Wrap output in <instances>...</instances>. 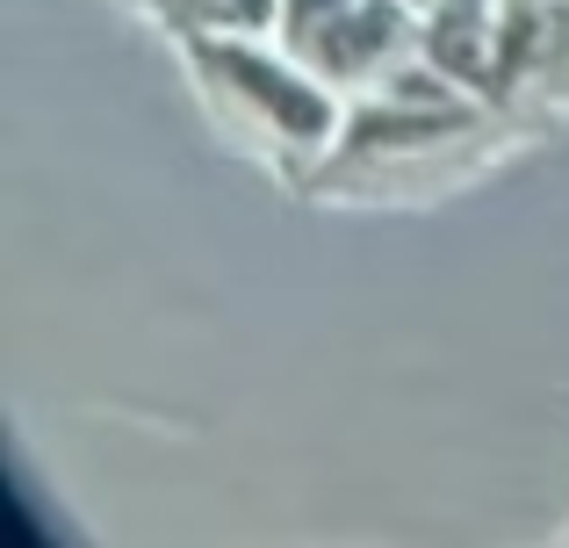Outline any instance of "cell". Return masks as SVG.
Wrapping results in <instances>:
<instances>
[{"label": "cell", "instance_id": "cell-1", "mask_svg": "<svg viewBox=\"0 0 569 548\" xmlns=\"http://www.w3.org/2000/svg\"><path fill=\"white\" fill-rule=\"evenodd\" d=\"M382 37H389V14H382V0H376V8H347V14H332V29L318 37V51L332 58L339 72H361V58L376 51Z\"/></svg>", "mask_w": 569, "mask_h": 548}, {"label": "cell", "instance_id": "cell-2", "mask_svg": "<svg viewBox=\"0 0 569 548\" xmlns=\"http://www.w3.org/2000/svg\"><path fill=\"white\" fill-rule=\"evenodd\" d=\"M202 14H217V22H238V29H260L267 22V0H194Z\"/></svg>", "mask_w": 569, "mask_h": 548}, {"label": "cell", "instance_id": "cell-3", "mask_svg": "<svg viewBox=\"0 0 569 548\" xmlns=\"http://www.w3.org/2000/svg\"><path fill=\"white\" fill-rule=\"evenodd\" d=\"M289 14L303 29H318V22H332V14H347V0H289Z\"/></svg>", "mask_w": 569, "mask_h": 548}, {"label": "cell", "instance_id": "cell-4", "mask_svg": "<svg viewBox=\"0 0 569 548\" xmlns=\"http://www.w3.org/2000/svg\"><path fill=\"white\" fill-rule=\"evenodd\" d=\"M418 8H432V14H476V0H418Z\"/></svg>", "mask_w": 569, "mask_h": 548}]
</instances>
